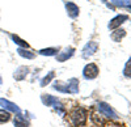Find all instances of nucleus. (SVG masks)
<instances>
[{
	"label": "nucleus",
	"instance_id": "2",
	"mask_svg": "<svg viewBox=\"0 0 131 127\" xmlns=\"http://www.w3.org/2000/svg\"><path fill=\"white\" fill-rule=\"evenodd\" d=\"M83 76L86 80H93L98 76V67L94 64V63H89L86 64L83 70Z\"/></svg>",
	"mask_w": 131,
	"mask_h": 127
},
{
	"label": "nucleus",
	"instance_id": "3",
	"mask_svg": "<svg viewBox=\"0 0 131 127\" xmlns=\"http://www.w3.org/2000/svg\"><path fill=\"white\" fill-rule=\"evenodd\" d=\"M97 108H98V110H100V113L101 114H104V115H106V117H109V118H112V119H117L118 117H117V114H115V111L109 106L107 103H105V102H100L97 105Z\"/></svg>",
	"mask_w": 131,
	"mask_h": 127
},
{
	"label": "nucleus",
	"instance_id": "8",
	"mask_svg": "<svg viewBox=\"0 0 131 127\" xmlns=\"http://www.w3.org/2000/svg\"><path fill=\"white\" fill-rule=\"evenodd\" d=\"M28 73H29V68L25 67V66H23V67H18V68L15 71L13 77H15V80L21 81V80H24V79L28 76Z\"/></svg>",
	"mask_w": 131,
	"mask_h": 127
},
{
	"label": "nucleus",
	"instance_id": "21",
	"mask_svg": "<svg viewBox=\"0 0 131 127\" xmlns=\"http://www.w3.org/2000/svg\"><path fill=\"white\" fill-rule=\"evenodd\" d=\"M102 3H106V0H102Z\"/></svg>",
	"mask_w": 131,
	"mask_h": 127
},
{
	"label": "nucleus",
	"instance_id": "4",
	"mask_svg": "<svg viewBox=\"0 0 131 127\" xmlns=\"http://www.w3.org/2000/svg\"><path fill=\"white\" fill-rule=\"evenodd\" d=\"M0 106H2L3 109H5V110H8V111H10V113H15L16 115L21 114V110H20V108L17 106V105L5 100V98H0Z\"/></svg>",
	"mask_w": 131,
	"mask_h": 127
},
{
	"label": "nucleus",
	"instance_id": "22",
	"mask_svg": "<svg viewBox=\"0 0 131 127\" xmlns=\"http://www.w3.org/2000/svg\"><path fill=\"white\" fill-rule=\"evenodd\" d=\"M130 10H131V5H130Z\"/></svg>",
	"mask_w": 131,
	"mask_h": 127
},
{
	"label": "nucleus",
	"instance_id": "16",
	"mask_svg": "<svg viewBox=\"0 0 131 127\" xmlns=\"http://www.w3.org/2000/svg\"><path fill=\"white\" fill-rule=\"evenodd\" d=\"M54 77H55V73H54V72H49V75H46L45 77L41 80V87H46Z\"/></svg>",
	"mask_w": 131,
	"mask_h": 127
},
{
	"label": "nucleus",
	"instance_id": "15",
	"mask_svg": "<svg viewBox=\"0 0 131 127\" xmlns=\"http://www.w3.org/2000/svg\"><path fill=\"white\" fill-rule=\"evenodd\" d=\"M10 119V114L5 109H0V123H5Z\"/></svg>",
	"mask_w": 131,
	"mask_h": 127
},
{
	"label": "nucleus",
	"instance_id": "19",
	"mask_svg": "<svg viewBox=\"0 0 131 127\" xmlns=\"http://www.w3.org/2000/svg\"><path fill=\"white\" fill-rule=\"evenodd\" d=\"M123 75L126 77H130L131 79V58L127 60V63L125 64V68H123Z\"/></svg>",
	"mask_w": 131,
	"mask_h": 127
},
{
	"label": "nucleus",
	"instance_id": "20",
	"mask_svg": "<svg viewBox=\"0 0 131 127\" xmlns=\"http://www.w3.org/2000/svg\"><path fill=\"white\" fill-rule=\"evenodd\" d=\"M2 84H3V80H2V76H0V87H2Z\"/></svg>",
	"mask_w": 131,
	"mask_h": 127
},
{
	"label": "nucleus",
	"instance_id": "1",
	"mask_svg": "<svg viewBox=\"0 0 131 127\" xmlns=\"http://www.w3.org/2000/svg\"><path fill=\"white\" fill-rule=\"evenodd\" d=\"M71 123L73 126H84L86 122V110L83 108H76L71 111L70 115Z\"/></svg>",
	"mask_w": 131,
	"mask_h": 127
},
{
	"label": "nucleus",
	"instance_id": "14",
	"mask_svg": "<svg viewBox=\"0 0 131 127\" xmlns=\"http://www.w3.org/2000/svg\"><path fill=\"white\" fill-rule=\"evenodd\" d=\"M10 38H12V39H13V42H15V43H17L18 46L24 47V49H29V43H28V42H25L24 39H21L18 36H16V34H12V36H10Z\"/></svg>",
	"mask_w": 131,
	"mask_h": 127
},
{
	"label": "nucleus",
	"instance_id": "10",
	"mask_svg": "<svg viewBox=\"0 0 131 127\" xmlns=\"http://www.w3.org/2000/svg\"><path fill=\"white\" fill-rule=\"evenodd\" d=\"M66 8H67V13L70 17L76 18L79 16V7L73 3H66Z\"/></svg>",
	"mask_w": 131,
	"mask_h": 127
},
{
	"label": "nucleus",
	"instance_id": "13",
	"mask_svg": "<svg viewBox=\"0 0 131 127\" xmlns=\"http://www.w3.org/2000/svg\"><path fill=\"white\" fill-rule=\"evenodd\" d=\"M17 52H18L20 56L26 58V59H34V56H36L34 52H31V51H29V50H26V49H24V47H20V49L17 50Z\"/></svg>",
	"mask_w": 131,
	"mask_h": 127
},
{
	"label": "nucleus",
	"instance_id": "11",
	"mask_svg": "<svg viewBox=\"0 0 131 127\" xmlns=\"http://www.w3.org/2000/svg\"><path fill=\"white\" fill-rule=\"evenodd\" d=\"M13 124H15V127H29V122L21 114H17L16 115V118L13 121Z\"/></svg>",
	"mask_w": 131,
	"mask_h": 127
},
{
	"label": "nucleus",
	"instance_id": "9",
	"mask_svg": "<svg viewBox=\"0 0 131 127\" xmlns=\"http://www.w3.org/2000/svg\"><path fill=\"white\" fill-rule=\"evenodd\" d=\"M73 54H75V49L73 47H68V49H66L63 52H59V54L57 55V60L58 62H64V60L70 59Z\"/></svg>",
	"mask_w": 131,
	"mask_h": 127
},
{
	"label": "nucleus",
	"instance_id": "6",
	"mask_svg": "<svg viewBox=\"0 0 131 127\" xmlns=\"http://www.w3.org/2000/svg\"><path fill=\"white\" fill-rule=\"evenodd\" d=\"M41 100H42L43 105H46V106H55L57 109L62 106L59 100L57 97H54V96H50V94H43V96L41 97Z\"/></svg>",
	"mask_w": 131,
	"mask_h": 127
},
{
	"label": "nucleus",
	"instance_id": "5",
	"mask_svg": "<svg viewBox=\"0 0 131 127\" xmlns=\"http://www.w3.org/2000/svg\"><path fill=\"white\" fill-rule=\"evenodd\" d=\"M98 50V45L97 42H89V43H86L83 49V58H89L92 56L93 54H96Z\"/></svg>",
	"mask_w": 131,
	"mask_h": 127
},
{
	"label": "nucleus",
	"instance_id": "17",
	"mask_svg": "<svg viewBox=\"0 0 131 127\" xmlns=\"http://www.w3.org/2000/svg\"><path fill=\"white\" fill-rule=\"evenodd\" d=\"M112 3L115 7H130L131 0H112Z\"/></svg>",
	"mask_w": 131,
	"mask_h": 127
},
{
	"label": "nucleus",
	"instance_id": "18",
	"mask_svg": "<svg viewBox=\"0 0 131 127\" xmlns=\"http://www.w3.org/2000/svg\"><path fill=\"white\" fill-rule=\"evenodd\" d=\"M58 52V49H43V50H41L39 51V54L41 55H47V56H52V55H55Z\"/></svg>",
	"mask_w": 131,
	"mask_h": 127
},
{
	"label": "nucleus",
	"instance_id": "7",
	"mask_svg": "<svg viewBox=\"0 0 131 127\" xmlns=\"http://www.w3.org/2000/svg\"><path fill=\"white\" fill-rule=\"evenodd\" d=\"M128 20V16H126V15H119V16H117V17H114L110 22H109V29H115V28H118L119 25H122L125 21H127Z\"/></svg>",
	"mask_w": 131,
	"mask_h": 127
},
{
	"label": "nucleus",
	"instance_id": "12",
	"mask_svg": "<svg viewBox=\"0 0 131 127\" xmlns=\"http://www.w3.org/2000/svg\"><path fill=\"white\" fill-rule=\"evenodd\" d=\"M125 36H126V30L118 29V30H115V31H113V33H112V39H113L114 42H121V39H122Z\"/></svg>",
	"mask_w": 131,
	"mask_h": 127
}]
</instances>
